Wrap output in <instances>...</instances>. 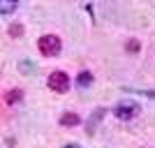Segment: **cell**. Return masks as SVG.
I'll use <instances>...</instances> for the list:
<instances>
[{
  "label": "cell",
  "instance_id": "cell-9",
  "mask_svg": "<svg viewBox=\"0 0 155 148\" xmlns=\"http://www.w3.org/2000/svg\"><path fill=\"white\" fill-rule=\"evenodd\" d=\"M21 70L23 72H32V65L28 63V60H23V63H21Z\"/></svg>",
  "mask_w": 155,
  "mask_h": 148
},
{
  "label": "cell",
  "instance_id": "cell-10",
  "mask_svg": "<svg viewBox=\"0 0 155 148\" xmlns=\"http://www.w3.org/2000/svg\"><path fill=\"white\" fill-rule=\"evenodd\" d=\"M127 51H139V44H137V42H130V44H127Z\"/></svg>",
  "mask_w": 155,
  "mask_h": 148
},
{
  "label": "cell",
  "instance_id": "cell-7",
  "mask_svg": "<svg viewBox=\"0 0 155 148\" xmlns=\"http://www.w3.org/2000/svg\"><path fill=\"white\" fill-rule=\"evenodd\" d=\"M77 81H79V86H84V88H86V86L93 84V74H91V72H81Z\"/></svg>",
  "mask_w": 155,
  "mask_h": 148
},
{
  "label": "cell",
  "instance_id": "cell-3",
  "mask_svg": "<svg viewBox=\"0 0 155 148\" xmlns=\"http://www.w3.org/2000/svg\"><path fill=\"white\" fill-rule=\"evenodd\" d=\"M46 84H49L51 90H56V93H67V90H70V77L58 70V72H51V74H49V81H46Z\"/></svg>",
  "mask_w": 155,
  "mask_h": 148
},
{
  "label": "cell",
  "instance_id": "cell-6",
  "mask_svg": "<svg viewBox=\"0 0 155 148\" xmlns=\"http://www.w3.org/2000/svg\"><path fill=\"white\" fill-rule=\"evenodd\" d=\"M21 95H23V93H21V90H16V88H14V90H9V93H7L5 102H7V104H14V102H19V100H21Z\"/></svg>",
  "mask_w": 155,
  "mask_h": 148
},
{
  "label": "cell",
  "instance_id": "cell-4",
  "mask_svg": "<svg viewBox=\"0 0 155 148\" xmlns=\"http://www.w3.org/2000/svg\"><path fill=\"white\" fill-rule=\"evenodd\" d=\"M79 120H81V118H79L77 113H72V111H65L63 116H60V125H65V127H72V125H79Z\"/></svg>",
  "mask_w": 155,
  "mask_h": 148
},
{
  "label": "cell",
  "instance_id": "cell-1",
  "mask_svg": "<svg viewBox=\"0 0 155 148\" xmlns=\"http://www.w3.org/2000/svg\"><path fill=\"white\" fill-rule=\"evenodd\" d=\"M60 49H63V42H60L58 35H44V37H39V51L42 56H58Z\"/></svg>",
  "mask_w": 155,
  "mask_h": 148
},
{
  "label": "cell",
  "instance_id": "cell-11",
  "mask_svg": "<svg viewBox=\"0 0 155 148\" xmlns=\"http://www.w3.org/2000/svg\"><path fill=\"white\" fill-rule=\"evenodd\" d=\"M65 148H81V146H79V143H67Z\"/></svg>",
  "mask_w": 155,
  "mask_h": 148
},
{
  "label": "cell",
  "instance_id": "cell-8",
  "mask_svg": "<svg viewBox=\"0 0 155 148\" xmlns=\"http://www.w3.org/2000/svg\"><path fill=\"white\" fill-rule=\"evenodd\" d=\"M9 35H12V37H16V35H23V28L14 23V26H9Z\"/></svg>",
  "mask_w": 155,
  "mask_h": 148
},
{
  "label": "cell",
  "instance_id": "cell-5",
  "mask_svg": "<svg viewBox=\"0 0 155 148\" xmlns=\"http://www.w3.org/2000/svg\"><path fill=\"white\" fill-rule=\"evenodd\" d=\"M16 0H0V14H12L16 9Z\"/></svg>",
  "mask_w": 155,
  "mask_h": 148
},
{
  "label": "cell",
  "instance_id": "cell-2",
  "mask_svg": "<svg viewBox=\"0 0 155 148\" xmlns=\"http://www.w3.org/2000/svg\"><path fill=\"white\" fill-rule=\"evenodd\" d=\"M137 113H139V104H137V102H130V100L118 102L116 109H114V116H116L118 120H132Z\"/></svg>",
  "mask_w": 155,
  "mask_h": 148
}]
</instances>
